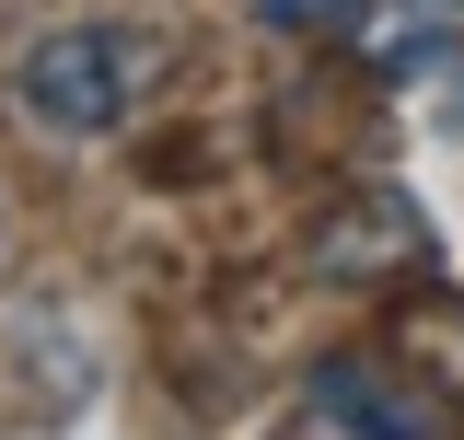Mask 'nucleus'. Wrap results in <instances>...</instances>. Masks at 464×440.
Segmentation results:
<instances>
[{
  "label": "nucleus",
  "instance_id": "nucleus-1",
  "mask_svg": "<svg viewBox=\"0 0 464 440\" xmlns=\"http://www.w3.org/2000/svg\"><path fill=\"white\" fill-rule=\"evenodd\" d=\"M151 81H163V47L140 24H47L12 58V116L35 139H105L151 105Z\"/></svg>",
  "mask_w": 464,
  "mask_h": 440
},
{
  "label": "nucleus",
  "instance_id": "nucleus-2",
  "mask_svg": "<svg viewBox=\"0 0 464 440\" xmlns=\"http://www.w3.org/2000/svg\"><path fill=\"white\" fill-rule=\"evenodd\" d=\"M302 429L314 440H441V417L383 359H314L302 371Z\"/></svg>",
  "mask_w": 464,
  "mask_h": 440
},
{
  "label": "nucleus",
  "instance_id": "nucleus-3",
  "mask_svg": "<svg viewBox=\"0 0 464 440\" xmlns=\"http://www.w3.org/2000/svg\"><path fill=\"white\" fill-rule=\"evenodd\" d=\"M348 47L383 81H441V70H464V0H360Z\"/></svg>",
  "mask_w": 464,
  "mask_h": 440
},
{
  "label": "nucleus",
  "instance_id": "nucleus-4",
  "mask_svg": "<svg viewBox=\"0 0 464 440\" xmlns=\"http://www.w3.org/2000/svg\"><path fill=\"white\" fill-rule=\"evenodd\" d=\"M418 244H430V232H418V220H406L395 197H383L372 220H337V232H325L314 255H325V278H372V255H418Z\"/></svg>",
  "mask_w": 464,
  "mask_h": 440
},
{
  "label": "nucleus",
  "instance_id": "nucleus-5",
  "mask_svg": "<svg viewBox=\"0 0 464 440\" xmlns=\"http://www.w3.org/2000/svg\"><path fill=\"white\" fill-rule=\"evenodd\" d=\"M256 12H267L279 35H348V12H360V0H256Z\"/></svg>",
  "mask_w": 464,
  "mask_h": 440
}]
</instances>
